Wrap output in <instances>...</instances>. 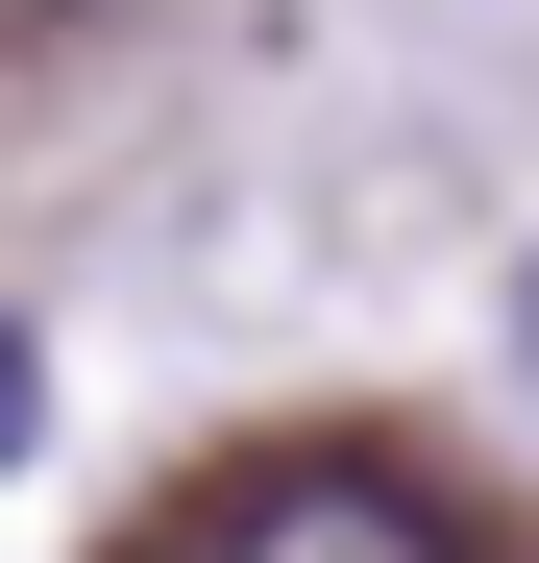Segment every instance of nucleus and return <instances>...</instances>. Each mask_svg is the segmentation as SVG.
Masks as SVG:
<instances>
[{
  "label": "nucleus",
  "instance_id": "1",
  "mask_svg": "<svg viewBox=\"0 0 539 563\" xmlns=\"http://www.w3.org/2000/svg\"><path fill=\"white\" fill-rule=\"evenodd\" d=\"M197 563H491V539L441 515L417 465H343L319 441V465H245V490L197 515Z\"/></svg>",
  "mask_w": 539,
  "mask_h": 563
},
{
  "label": "nucleus",
  "instance_id": "2",
  "mask_svg": "<svg viewBox=\"0 0 539 563\" xmlns=\"http://www.w3.org/2000/svg\"><path fill=\"white\" fill-rule=\"evenodd\" d=\"M25 441H50V367H25V343H0V465H25Z\"/></svg>",
  "mask_w": 539,
  "mask_h": 563
},
{
  "label": "nucleus",
  "instance_id": "3",
  "mask_svg": "<svg viewBox=\"0 0 539 563\" xmlns=\"http://www.w3.org/2000/svg\"><path fill=\"white\" fill-rule=\"evenodd\" d=\"M515 367H539V269H515Z\"/></svg>",
  "mask_w": 539,
  "mask_h": 563
}]
</instances>
